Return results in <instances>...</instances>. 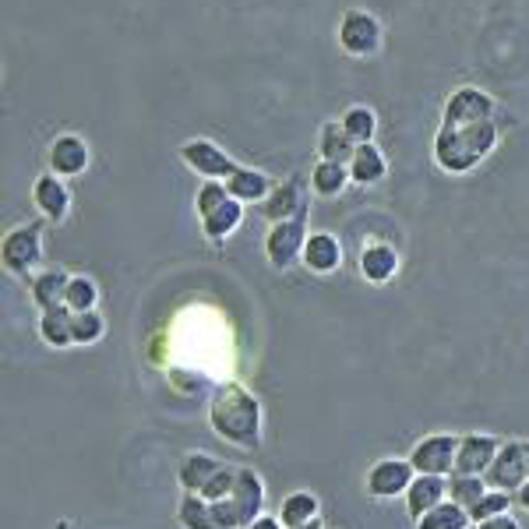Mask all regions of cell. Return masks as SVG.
I'll return each instance as SVG.
<instances>
[{
	"mask_svg": "<svg viewBox=\"0 0 529 529\" xmlns=\"http://www.w3.org/2000/svg\"><path fill=\"white\" fill-rule=\"evenodd\" d=\"M209 427L219 441L233 448H244V452H258L261 438H265V410H261V399L244 388L240 381L216 388L209 403Z\"/></svg>",
	"mask_w": 529,
	"mask_h": 529,
	"instance_id": "6da1fadb",
	"label": "cell"
},
{
	"mask_svg": "<svg viewBox=\"0 0 529 529\" xmlns=\"http://www.w3.org/2000/svg\"><path fill=\"white\" fill-rule=\"evenodd\" d=\"M498 149V124L477 120V124H438L434 135V163L445 173H470Z\"/></svg>",
	"mask_w": 529,
	"mask_h": 529,
	"instance_id": "7a4b0ae2",
	"label": "cell"
},
{
	"mask_svg": "<svg viewBox=\"0 0 529 529\" xmlns=\"http://www.w3.org/2000/svg\"><path fill=\"white\" fill-rule=\"evenodd\" d=\"M399 265H403V258H399V247L385 244V240H371V244H364V251H360V258H357L360 276H364L371 286L392 283L395 272H399Z\"/></svg>",
	"mask_w": 529,
	"mask_h": 529,
	"instance_id": "9a60e30c",
	"label": "cell"
},
{
	"mask_svg": "<svg viewBox=\"0 0 529 529\" xmlns=\"http://www.w3.org/2000/svg\"><path fill=\"white\" fill-rule=\"evenodd\" d=\"M75 346H96L99 339L106 336V318H103V311H82V314H75Z\"/></svg>",
	"mask_w": 529,
	"mask_h": 529,
	"instance_id": "e575fe53",
	"label": "cell"
},
{
	"mask_svg": "<svg viewBox=\"0 0 529 529\" xmlns=\"http://www.w3.org/2000/svg\"><path fill=\"white\" fill-rule=\"evenodd\" d=\"M339 124H343V131L353 138L357 145H367L374 142V135H378V117H374L371 106H350V110L339 117Z\"/></svg>",
	"mask_w": 529,
	"mask_h": 529,
	"instance_id": "f546056e",
	"label": "cell"
},
{
	"mask_svg": "<svg viewBox=\"0 0 529 529\" xmlns=\"http://www.w3.org/2000/svg\"><path fill=\"white\" fill-rule=\"evenodd\" d=\"M353 156H357V142L346 135L339 120H325V124H321V131H318V159L350 166Z\"/></svg>",
	"mask_w": 529,
	"mask_h": 529,
	"instance_id": "603a6c76",
	"label": "cell"
},
{
	"mask_svg": "<svg viewBox=\"0 0 529 529\" xmlns=\"http://www.w3.org/2000/svg\"><path fill=\"white\" fill-rule=\"evenodd\" d=\"M307 216H311V209H304L297 219L269 226V233H265V258H269V265L276 272H290L293 265L304 258V244H307V237H311Z\"/></svg>",
	"mask_w": 529,
	"mask_h": 529,
	"instance_id": "277c9868",
	"label": "cell"
},
{
	"mask_svg": "<svg viewBox=\"0 0 529 529\" xmlns=\"http://www.w3.org/2000/svg\"><path fill=\"white\" fill-rule=\"evenodd\" d=\"M247 529H286V526L279 522V515H261V519H254Z\"/></svg>",
	"mask_w": 529,
	"mask_h": 529,
	"instance_id": "f35d334b",
	"label": "cell"
},
{
	"mask_svg": "<svg viewBox=\"0 0 529 529\" xmlns=\"http://www.w3.org/2000/svg\"><path fill=\"white\" fill-rule=\"evenodd\" d=\"M43 223L46 219H32V223H22L4 233L0 261L11 276L32 279V269H39V261H43Z\"/></svg>",
	"mask_w": 529,
	"mask_h": 529,
	"instance_id": "3957f363",
	"label": "cell"
},
{
	"mask_svg": "<svg viewBox=\"0 0 529 529\" xmlns=\"http://www.w3.org/2000/svg\"><path fill=\"white\" fill-rule=\"evenodd\" d=\"M381 22L364 8H350L343 18H339L336 39L350 57H374L381 50Z\"/></svg>",
	"mask_w": 529,
	"mask_h": 529,
	"instance_id": "52a82bcc",
	"label": "cell"
},
{
	"mask_svg": "<svg viewBox=\"0 0 529 529\" xmlns=\"http://www.w3.org/2000/svg\"><path fill=\"white\" fill-rule=\"evenodd\" d=\"M237 473H240V466H226L223 462V470L216 473V477L205 484V491H202V498L205 501H223V498H230L233 494V484H237Z\"/></svg>",
	"mask_w": 529,
	"mask_h": 529,
	"instance_id": "d590c367",
	"label": "cell"
},
{
	"mask_svg": "<svg viewBox=\"0 0 529 529\" xmlns=\"http://www.w3.org/2000/svg\"><path fill=\"white\" fill-rule=\"evenodd\" d=\"M455 455H459V438L455 434H424L417 445L410 448V466L427 477H452L455 473Z\"/></svg>",
	"mask_w": 529,
	"mask_h": 529,
	"instance_id": "5b68a950",
	"label": "cell"
},
{
	"mask_svg": "<svg viewBox=\"0 0 529 529\" xmlns=\"http://www.w3.org/2000/svg\"><path fill=\"white\" fill-rule=\"evenodd\" d=\"M385 177H388L385 152H381L374 142L357 145V156H353V163H350V184L371 187V184H381Z\"/></svg>",
	"mask_w": 529,
	"mask_h": 529,
	"instance_id": "cb8c5ba5",
	"label": "cell"
},
{
	"mask_svg": "<svg viewBox=\"0 0 529 529\" xmlns=\"http://www.w3.org/2000/svg\"><path fill=\"white\" fill-rule=\"evenodd\" d=\"M321 519V501L318 494L311 491H290L283 498V505H279V522H283L286 529H297V526H307V522Z\"/></svg>",
	"mask_w": 529,
	"mask_h": 529,
	"instance_id": "d4e9b609",
	"label": "cell"
},
{
	"mask_svg": "<svg viewBox=\"0 0 529 529\" xmlns=\"http://www.w3.org/2000/svg\"><path fill=\"white\" fill-rule=\"evenodd\" d=\"M473 529H522V526L515 522V515H498V519H487V522H480V526H473Z\"/></svg>",
	"mask_w": 529,
	"mask_h": 529,
	"instance_id": "74e56055",
	"label": "cell"
},
{
	"mask_svg": "<svg viewBox=\"0 0 529 529\" xmlns=\"http://www.w3.org/2000/svg\"><path fill=\"white\" fill-rule=\"evenodd\" d=\"M180 163L187 170H194L202 180H226L240 163H233V156L212 138H191V142L180 145Z\"/></svg>",
	"mask_w": 529,
	"mask_h": 529,
	"instance_id": "ba28073f",
	"label": "cell"
},
{
	"mask_svg": "<svg viewBox=\"0 0 529 529\" xmlns=\"http://www.w3.org/2000/svg\"><path fill=\"white\" fill-rule=\"evenodd\" d=\"M297 529H325V522H321V519H314V522H307V526H297Z\"/></svg>",
	"mask_w": 529,
	"mask_h": 529,
	"instance_id": "60d3db41",
	"label": "cell"
},
{
	"mask_svg": "<svg viewBox=\"0 0 529 529\" xmlns=\"http://www.w3.org/2000/svg\"><path fill=\"white\" fill-rule=\"evenodd\" d=\"M230 198L233 194H230V187H226V180H202V187L194 191V212H198V219H209L212 212L223 209Z\"/></svg>",
	"mask_w": 529,
	"mask_h": 529,
	"instance_id": "d6a6232c",
	"label": "cell"
},
{
	"mask_svg": "<svg viewBox=\"0 0 529 529\" xmlns=\"http://www.w3.org/2000/svg\"><path fill=\"white\" fill-rule=\"evenodd\" d=\"M526 466H529V441H526Z\"/></svg>",
	"mask_w": 529,
	"mask_h": 529,
	"instance_id": "b9f144b4",
	"label": "cell"
},
{
	"mask_svg": "<svg viewBox=\"0 0 529 529\" xmlns=\"http://www.w3.org/2000/svg\"><path fill=\"white\" fill-rule=\"evenodd\" d=\"M487 491H491V487H487L484 477H470V473H452V477H448V501L462 505L466 512H470Z\"/></svg>",
	"mask_w": 529,
	"mask_h": 529,
	"instance_id": "4dcf8cb0",
	"label": "cell"
},
{
	"mask_svg": "<svg viewBox=\"0 0 529 529\" xmlns=\"http://www.w3.org/2000/svg\"><path fill=\"white\" fill-rule=\"evenodd\" d=\"M46 163H50V173H57V177H64V180L82 177L92 163V149L82 135L64 131V135L53 138L50 149H46Z\"/></svg>",
	"mask_w": 529,
	"mask_h": 529,
	"instance_id": "8fae6325",
	"label": "cell"
},
{
	"mask_svg": "<svg viewBox=\"0 0 529 529\" xmlns=\"http://www.w3.org/2000/svg\"><path fill=\"white\" fill-rule=\"evenodd\" d=\"M501 441L494 434L470 431L459 438V455H455V473H470V477H484L491 470V462L498 459Z\"/></svg>",
	"mask_w": 529,
	"mask_h": 529,
	"instance_id": "5bb4252c",
	"label": "cell"
},
{
	"mask_svg": "<svg viewBox=\"0 0 529 529\" xmlns=\"http://www.w3.org/2000/svg\"><path fill=\"white\" fill-rule=\"evenodd\" d=\"M64 307L75 314L82 311H96L99 307V286L92 276H82V272H75L68 283V293H64Z\"/></svg>",
	"mask_w": 529,
	"mask_h": 529,
	"instance_id": "1f68e13d",
	"label": "cell"
},
{
	"mask_svg": "<svg viewBox=\"0 0 529 529\" xmlns=\"http://www.w3.org/2000/svg\"><path fill=\"white\" fill-rule=\"evenodd\" d=\"M223 470V462L209 452H187L184 459L177 462V484L184 494H202L205 484H209L216 473Z\"/></svg>",
	"mask_w": 529,
	"mask_h": 529,
	"instance_id": "d6986e66",
	"label": "cell"
},
{
	"mask_svg": "<svg viewBox=\"0 0 529 529\" xmlns=\"http://www.w3.org/2000/svg\"><path fill=\"white\" fill-rule=\"evenodd\" d=\"M240 223H244V205H240L237 198H230L223 209L212 212L209 219H202V233H205V240H212V244H223L230 233L240 230Z\"/></svg>",
	"mask_w": 529,
	"mask_h": 529,
	"instance_id": "4316f807",
	"label": "cell"
},
{
	"mask_svg": "<svg viewBox=\"0 0 529 529\" xmlns=\"http://www.w3.org/2000/svg\"><path fill=\"white\" fill-rule=\"evenodd\" d=\"M350 184V166L343 163H328V159H318L311 173V191L318 198H339Z\"/></svg>",
	"mask_w": 529,
	"mask_h": 529,
	"instance_id": "484cf974",
	"label": "cell"
},
{
	"mask_svg": "<svg viewBox=\"0 0 529 529\" xmlns=\"http://www.w3.org/2000/svg\"><path fill=\"white\" fill-rule=\"evenodd\" d=\"M212 519H216V529H244V519H240L233 498L212 501Z\"/></svg>",
	"mask_w": 529,
	"mask_h": 529,
	"instance_id": "8d00e7d4",
	"label": "cell"
},
{
	"mask_svg": "<svg viewBox=\"0 0 529 529\" xmlns=\"http://www.w3.org/2000/svg\"><path fill=\"white\" fill-rule=\"evenodd\" d=\"M304 209H311V205H307L304 177L293 173V177L279 180V184L272 187L269 198L261 202V219H269V223L276 226V223H286V219H297Z\"/></svg>",
	"mask_w": 529,
	"mask_h": 529,
	"instance_id": "7c38bea8",
	"label": "cell"
},
{
	"mask_svg": "<svg viewBox=\"0 0 529 529\" xmlns=\"http://www.w3.org/2000/svg\"><path fill=\"white\" fill-rule=\"evenodd\" d=\"M413 480H417V470L410 466V459L385 455V459L371 462V470L364 477V491L374 501H392V498H403Z\"/></svg>",
	"mask_w": 529,
	"mask_h": 529,
	"instance_id": "8992f818",
	"label": "cell"
},
{
	"mask_svg": "<svg viewBox=\"0 0 529 529\" xmlns=\"http://www.w3.org/2000/svg\"><path fill=\"white\" fill-rule=\"evenodd\" d=\"M515 505H522V508H526V512H529V484L522 487L519 494H515Z\"/></svg>",
	"mask_w": 529,
	"mask_h": 529,
	"instance_id": "ab89813d",
	"label": "cell"
},
{
	"mask_svg": "<svg viewBox=\"0 0 529 529\" xmlns=\"http://www.w3.org/2000/svg\"><path fill=\"white\" fill-rule=\"evenodd\" d=\"M75 272H64V269H43L29 279V293H32V304L36 311H53V307H64V293H68V283Z\"/></svg>",
	"mask_w": 529,
	"mask_h": 529,
	"instance_id": "ffe728a7",
	"label": "cell"
},
{
	"mask_svg": "<svg viewBox=\"0 0 529 529\" xmlns=\"http://www.w3.org/2000/svg\"><path fill=\"white\" fill-rule=\"evenodd\" d=\"M413 526L417 529H473V519H470V512L462 505H455V501H441L438 508H431V512L420 522H413Z\"/></svg>",
	"mask_w": 529,
	"mask_h": 529,
	"instance_id": "83f0119b",
	"label": "cell"
},
{
	"mask_svg": "<svg viewBox=\"0 0 529 529\" xmlns=\"http://www.w3.org/2000/svg\"><path fill=\"white\" fill-rule=\"evenodd\" d=\"M32 205H36V212L46 219V223H64L71 212V187L64 177H57V173H39L36 184H32Z\"/></svg>",
	"mask_w": 529,
	"mask_h": 529,
	"instance_id": "4fadbf2b",
	"label": "cell"
},
{
	"mask_svg": "<svg viewBox=\"0 0 529 529\" xmlns=\"http://www.w3.org/2000/svg\"><path fill=\"white\" fill-rule=\"evenodd\" d=\"M403 501H406L410 519L420 522L431 508H438L441 501H448V477H427V473H417V480H413L410 491L403 494Z\"/></svg>",
	"mask_w": 529,
	"mask_h": 529,
	"instance_id": "ac0fdd59",
	"label": "cell"
},
{
	"mask_svg": "<svg viewBox=\"0 0 529 529\" xmlns=\"http://www.w3.org/2000/svg\"><path fill=\"white\" fill-rule=\"evenodd\" d=\"M512 505H515V494L487 491L484 498H480L477 505L470 508L473 526H480V522H487V519H498V515H512Z\"/></svg>",
	"mask_w": 529,
	"mask_h": 529,
	"instance_id": "836d02e7",
	"label": "cell"
},
{
	"mask_svg": "<svg viewBox=\"0 0 529 529\" xmlns=\"http://www.w3.org/2000/svg\"><path fill=\"white\" fill-rule=\"evenodd\" d=\"M491 491L519 494L529 484V466H526V441H501L498 459L491 462V470L484 473Z\"/></svg>",
	"mask_w": 529,
	"mask_h": 529,
	"instance_id": "9c48e42d",
	"label": "cell"
},
{
	"mask_svg": "<svg viewBox=\"0 0 529 529\" xmlns=\"http://www.w3.org/2000/svg\"><path fill=\"white\" fill-rule=\"evenodd\" d=\"M230 498H233V505H237L240 519H244V529L251 526L254 519H261V515H265V480H261V473L251 470V466H240Z\"/></svg>",
	"mask_w": 529,
	"mask_h": 529,
	"instance_id": "e0dca14e",
	"label": "cell"
},
{
	"mask_svg": "<svg viewBox=\"0 0 529 529\" xmlns=\"http://www.w3.org/2000/svg\"><path fill=\"white\" fill-rule=\"evenodd\" d=\"M75 311L68 307H53V311L39 314V339H43L50 350H68L75 346Z\"/></svg>",
	"mask_w": 529,
	"mask_h": 529,
	"instance_id": "7402d4cb",
	"label": "cell"
},
{
	"mask_svg": "<svg viewBox=\"0 0 529 529\" xmlns=\"http://www.w3.org/2000/svg\"><path fill=\"white\" fill-rule=\"evenodd\" d=\"M226 187H230V194L237 198L240 205H261L265 198L272 194V180L265 177L261 170H251V166H237V170L226 177Z\"/></svg>",
	"mask_w": 529,
	"mask_h": 529,
	"instance_id": "44dd1931",
	"label": "cell"
},
{
	"mask_svg": "<svg viewBox=\"0 0 529 529\" xmlns=\"http://www.w3.org/2000/svg\"><path fill=\"white\" fill-rule=\"evenodd\" d=\"M177 522L184 529H216L212 501H205L202 494H184V498L177 501Z\"/></svg>",
	"mask_w": 529,
	"mask_h": 529,
	"instance_id": "f1b7e54d",
	"label": "cell"
},
{
	"mask_svg": "<svg viewBox=\"0 0 529 529\" xmlns=\"http://www.w3.org/2000/svg\"><path fill=\"white\" fill-rule=\"evenodd\" d=\"M494 96H487L477 85H462L441 106V124H477V120H494Z\"/></svg>",
	"mask_w": 529,
	"mask_h": 529,
	"instance_id": "30bf717a",
	"label": "cell"
},
{
	"mask_svg": "<svg viewBox=\"0 0 529 529\" xmlns=\"http://www.w3.org/2000/svg\"><path fill=\"white\" fill-rule=\"evenodd\" d=\"M300 265H304L311 276H332V272H339V265H343V244H339L336 233L314 230L304 244Z\"/></svg>",
	"mask_w": 529,
	"mask_h": 529,
	"instance_id": "2e32d148",
	"label": "cell"
}]
</instances>
